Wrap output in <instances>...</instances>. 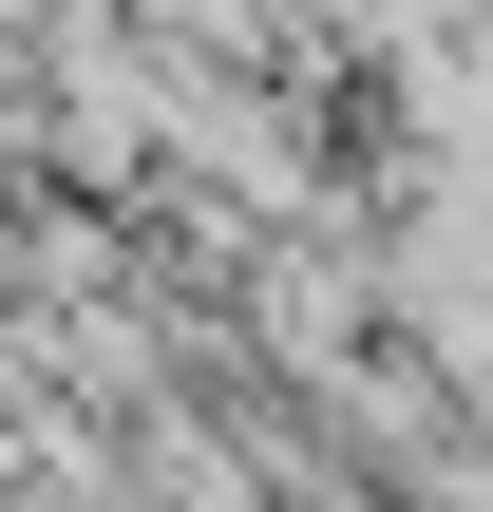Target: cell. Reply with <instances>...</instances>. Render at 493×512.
<instances>
[{"mask_svg": "<svg viewBox=\"0 0 493 512\" xmlns=\"http://www.w3.org/2000/svg\"><path fill=\"white\" fill-rule=\"evenodd\" d=\"M418 512H493V437H456V456H418Z\"/></svg>", "mask_w": 493, "mask_h": 512, "instance_id": "obj_1", "label": "cell"}, {"mask_svg": "<svg viewBox=\"0 0 493 512\" xmlns=\"http://www.w3.org/2000/svg\"><path fill=\"white\" fill-rule=\"evenodd\" d=\"M152 19H171V38H247L266 0H152Z\"/></svg>", "mask_w": 493, "mask_h": 512, "instance_id": "obj_2", "label": "cell"}]
</instances>
